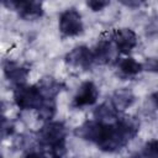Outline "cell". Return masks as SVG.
<instances>
[{"label":"cell","instance_id":"1","mask_svg":"<svg viewBox=\"0 0 158 158\" xmlns=\"http://www.w3.org/2000/svg\"><path fill=\"white\" fill-rule=\"evenodd\" d=\"M68 130L60 121H46L37 132V141L41 148L48 149V154L53 157H63L67 154L65 137ZM47 154V153H46Z\"/></svg>","mask_w":158,"mask_h":158},{"label":"cell","instance_id":"2","mask_svg":"<svg viewBox=\"0 0 158 158\" xmlns=\"http://www.w3.org/2000/svg\"><path fill=\"white\" fill-rule=\"evenodd\" d=\"M43 100L37 85L21 84L14 89V101L21 110H37Z\"/></svg>","mask_w":158,"mask_h":158},{"label":"cell","instance_id":"3","mask_svg":"<svg viewBox=\"0 0 158 158\" xmlns=\"http://www.w3.org/2000/svg\"><path fill=\"white\" fill-rule=\"evenodd\" d=\"M59 31L65 37L78 36L83 32L84 25L81 20V15L75 9H68L63 11L59 16Z\"/></svg>","mask_w":158,"mask_h":158},{"label":"cell","instance_id":"4","mask_svg":"<svg viewBox=\"0 0 158 158\" xmlns=\"http://www.w3.org/2000/svg\"><path fill=\"white\" fill-rule=\"evenodd\" d=\"M65 63L73 68L89 69L94 63V54L86 46H77L65 54Z\"/></svg>","mask_w":158,"mask_h":158},{"label":"cell","instance_id":"5","mask_svg":"<svg viewBox=\"0 0 158 158\" xmlns=\"http://www.w3.org/2000/svg\"><path fill=\"white\" fill-rule=\"evenodd\" d=\"M111 38L121 54H128L137 46V35L131 28H117L111 33Z\"/></svg>","mask_w":158,"mask_h":158},{"label":"cell","instance_id":"6","mask_svg":"<svg viewBox=\"0 0 158 158\" xmlns=\"http://www.w3.org/2000/svg\"><path fill=\"white\" fill-rule=\"evenodd\" d=\"M99 99V89L93 81H84L73 98L72 106L80 109L94 105Z\"/></svg>","mask_w":158,"mask_h":158},{"label":"cell","instance_id":"7","mask_svg":"<svg viewBox=\"0 0 158 158\" xmlns=\"http://www.w3.org/2000/svg\"><path fill=\"white\" fill-rule=\"evenodd\" d=\"M105 126H106V123L100 122L95 118L88 120L74 130V135L81 139H85V141L98 144V142L100 141V138L104 133Z\"/></svg>","mask_w":158,"mask_h":158},{"label":"cell","instance_id":"8","mask_svg":"<svg viewBox=\"0 0 158 158\" xmlns=\"http://www.w3.org/2000/svg\"><path fill=\"white\" fill-rule=\"evenodd\" d=\"M115 51H117V48L111 38V35L107 38H101L93 51L94 62L99 64H110L114 60H117Z\"/></svg>","mask_w":158,"mask_h":158},{"label":"cell","instance_id":"9","mask_svg":"<svg viewBox=\"0 0 158 158\" xmlns=\"http://www.w3.org/2000/svg\"><path fill=\"white\" fill-rule=\"evenodd\" d=\"M2 70H4V75L5 78L14 85H21V84H26L27 77L30 74V69L17 62L6 59L2 63Z\"/></svg>","mask_w":158,"mask_h":158},{"label":"cell","instance_id":"10","mask_svg":"<svg viewBox=\"0 0 158 158\" xmlns=\"http://www.w3.org/2000/svg\"><path fill=\"white\" fill-rule=\"evenodd\" d=\"M16 11L23 20H37L43 15L42 0H23L17 6Z\"/></svg>","mask_w":158,"mask_h":158},{"label":"cell","instance_id":"11","mask_svg":"<svg viewBox=\"0 0 158 158\" xmlns=\"http://www.w3.org/2000/svg\"><path fill=\"white\" fill-rule=\"evenodd\" d=\"M36 85L42 96L46 99H54L62 90L65 89V85L62 81L54 79L53 77H43L38 80Z\"/></svg>","mask_w":158,"mask_h":158},{"label":"cell","instance_id":"12","mask_svg":"<svg viewBox=\"0 0 158 158\" xmlns=\"http://www.w3.org/2000/svg\"><path fill=\"white\" fill-rule=\"evenodd\" d=\"M135 100H136V96L131 89L121 88V89H117L116 91H114V94L111 95L110 102L114 105V107L118 112H121V111H125L126 109H128L130 106H132Z\"/></svg>","mask_w":158,"mask_h":158},{"label":"cell","instance_id":"13","mask_svg":"<svg viewBox=\"0 0 158 158\" xmlns=\"http://www.w3.org/2000/svg\"><path fill=\"white\" fill-rule=\"evenodd\" d=\"M116 67L121 77L125 78H131L137 75L143 70V65L137 62L132 57H125V58H118L116 60Z\"/></svg>","mask_w":158,"mask_h":158},{"label":"cell","instance_id":"14","mask_svg":"<svg viewBox=\"0 0 158 158\" xmlns=\"http://www.w3.org/2000/svg\"><path fill=\"white\" fill-rule=\"evenodd\" d=\"M118 116H120L118 111L114 107V105L110 101H105L100 104L94 110V118L104 123H112L117 120Z\"/></svg>","mask_w":158,"mask_h":158},{"label":"cell","instance_id":"15","mask_svg":"<svg viewBox=\"0 0 158 158\" xmlns=\"http://www.w3.org/2000/svg\"><path fill=\"white\" fill-rule=\"evenodd\" d=\"M57 105H56V99H46L43 98L41 105L37 109V115L38 118L42 121H51L53 116L56 115Z\"/></svg>","mask_w":158,"mask_h":158},{"label":"cell","instance_id":"16","mask_svg":"<svg viewBox=\"0 0 158 158\" xmlns=\"http://www.w3.org/2000/svg\"><path fill=\"white\" fill-rule=\"evenodd\" d=\"M139 154L143 156V157H156V158H158V139H152V141L147 142L143 146Z\"/></svg>","mask_w":158,"mask_h":158},{"label":"cell","instance_id":"17","mask_svg":"<svg viewBox=\"0 0 158 158\" xmlns=\"http://www.w3.org/2000/svg\"><path fill=\"white\" fill-rule=\"evenodd\" d=\"M85 1H86V5H88L93 11L98 12V11L104 10V9L110 4L111 0H85Z\"/></svg>","mask_w":158,"mask_h":158},{"label":"cell","instance_id":"18","mask_svg":"<svg viewBox=\"0 0 158 158\" xmlns=\"http://www.w3.org/2000/svg\"><path fill=\"white\" fill-rule=\"evenodd\" d=\"M12 132H14V123L4 116L2 117V122H1V137H2V139H5L6 137L11 136Z\"/></svg>","mask_w":158,"mask_h":158},{"label":"cell","instance_id":"19","mask_svg":"<svg viewBox=\"0 0 158 158\" xmlns=\"http://www.w3.org/2000/svg\"><path fill=\"white\" fill-rule=\"evenodd\" d=\"M122 5L127 6V7H132V9H136V7H139L141 5L144 4L146 0H118Z\"/></svg>","mask_w":158,"mask_h":158},{"label":"cell","instance_id":"20","mask_svg":"<svg viewBox=\"0 0 158 158\" xmlns=\"http://www.w3.org/2000/svg\"><path fill=\"white\" fill-rule=\"evenodd\" d=\"M1 1H2V5H4L5 7L16 10V9H17V6H19L23 0H1Z\"/></svg>","mask_w":158,"mask_h":158},{"label":"cell","instance_id":"21","mask_svg":"<svg viewBox=\"0 0 158 158\" xmlns=\"http://www.w3.org/2000/svg\"><path fill=\"white\" fill-rule=\"evenodd\" d=\"M152 101H153L154 106L158 109V90H157L156 93H153V94H152Z\"/></svg>","mask_w":158,"mask_h":158},{"label":"cell","instance_id":"22","mask_svg":"<svg viewBox=\"0 0 158 158\" xmlns=\"http://www.w3.org/2000/svg\"><path fill=\"white\" fill-rule=\"evenodd\" d=\"M152 69H153V70H156V72H158V59L156 60V63H154V65L152 67Z\"/></svg>","mask_w":158,"mask_h":158}]
</instances>
